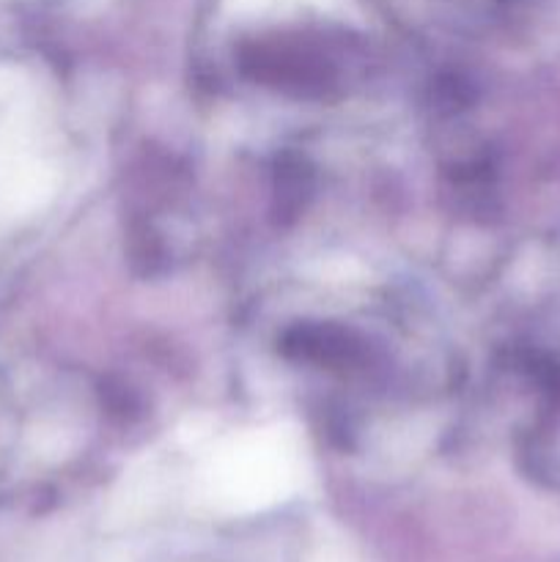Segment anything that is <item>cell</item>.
<instances>
[{
    "instance_id": "6da1fadb",
    "label": "cell",
    "mask_w": 560,
    "mask_h": 562,
    "mask_svg": "<svg viewBox=\"0 0 560 562\" xmlns=\"http://www.w3.org/2000/svg\"><path fill=\"white\" fill-rule=\"evenodd\" d=\"M231 3H234L236 9L247 11V9H258V5H264V3H267V0H231Z\"/></svg>"
}]
</instances>
